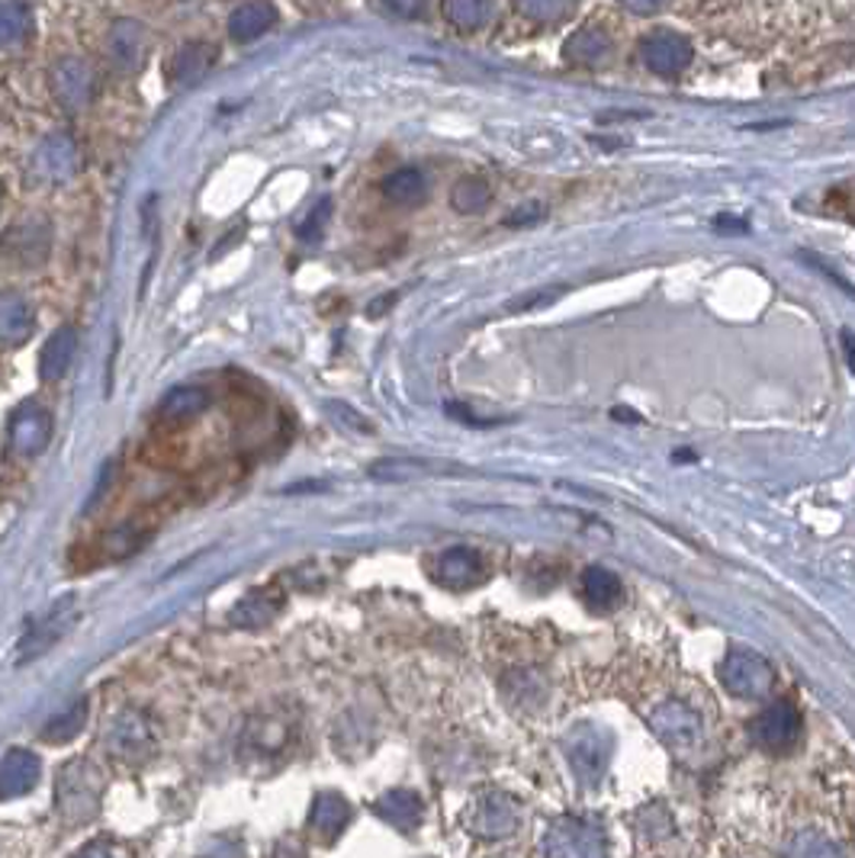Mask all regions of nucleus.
Instances as JSON below:
<instances>
[{
    "mask_svg": "<svg viewBox=\"0 0 855 858\" xmlns=\"http://www.w3.org/2000/svg\"><path fill=\"white\" fill-rule=\"evenodd\" d=\"M71 621H75V601H58L48 614H43L33 627H30V634H26V640H23V659H33V656H40L43 649L55 644L68 627H71Z\"/></svg>",
    "mask_w": 855,
    "mask_h": 858,
    "instance_id": "6e6552de",
    "label": "nucleus"
},
{
    "mask_svg": "<svg viewBox=\"0 0 855 858\" xmlns=\"http://www.w3.org/2000/svg\"><path fill=\"white\" fill-rule=\"evenodd\" d=\"M428 467L415 464V460H384L380 467H374V476L377 479H415V476H425Z\"/></svg>",
    "mask_w": 855,
    "mask_h": 858,
    "instance_id": "5701e85b",
    "label": "nucleus"
},
{
    "mask_svg": "<svg viewBox=\"0 0 855 858\" xmlns=\"http://www.w3.org/2000/svg\"><path fill=\"white\" fill-rule=\"evenodd\" d=\"M798 714L788 707V704H778V707H769L759 724H756V736L769 746H788L795 736H798Z\"/></svg>",
    "mask_w": 855,
    "mask_h": 858,
    "instance_id": "2eb2a0df",
    "label": "nucleus"
},
{
    "mask_svg": "<svg viewBox=\"0 0 855 858\" xmlns=\"http://www.w3.org/2000/svg\"><path fill=\"white\" fill-rule=\"evenodd\" d=\"M145 48H148V33L135 20H120L107 36V55L116 65V71H123V75H132V71L142 68Z\"/></svg>",
    "mask_w": 855,
    "mask_h": 858,
    "instance_id": "423d86ee",
    "label": "nucleus"
},
{
    "mask_svg": "<svg viewBox=\"0 0 855 858\" xmlns=\"http://www.w3.org/2000/svg\"><path fill=\"white\" fill-rule=\"evenodd\" d=\"M492 200V187L482 177H464L451 190V203L457 213H482Z\"/></svg>",
    "mask_w": 855,
    "mask_h": 858,
    "instance_id": "6ab92c4d",
    "label": "nucleus"
},
{
    "mask_svg": "<svg viewBox=\"0 0 855 858\" xmlns=\"http://www.w3.org/2000/svg\"><path fill=\"white\" fill-rule=\"evenodd\" d=\"M7 437H10L13 454H20V457H36V454H43L48 437H52V419H48V412H45L43 405H36V402H23V405L10 415Z\"/></svg>",
    "mask_w": 855,
    "mask_h": 858,
    "instance_id": "7ed1b4c3",
    "label": "nucleus"
},
{
    "mask_svg": "<svg viewBox=\"0 0 855 858\" xmlns=\"http://www.w3.org/2000/svg\"><path fill=\"white\" fill-rule=\"evenodd\" d=\"M714 225H718V229H733V235L746 232V222H743V219H733V215H718Z\"/></svg>",
    "mask_w": 855,
    "mask_h": 858,
    "instance_id": "c756f323",
    "label": "nucleus"
},
{
    "mask_svg": "<svg viewBox=\"0 0 855 858\" xmlns=\"http://www.w3.org/2000/svg\"><path fill=\"white\" fill-rule=\"evenodd\" d=\"M75 354H78V332L71 325H62L45 342L43 357H40V377H43L45 383H58L71 370Z\"/></svg>",
    "mask_w": 855,
    "mask_h": 858,
    "instance_id": "1a4fd4ad",
    "label": "nucleus"
},
{
    "mask_svg": "<svg viewBox=\"0 0 855 858\" xmlns=\"http://www.w3.org/2000/svg\"><path fill=\"white\" fill-rule=\"evenodd\" d=\"M329 215H332V200H322L312 213L306 215V222L300 225V235L302 238H309V242H315L322 232H325V225H329Z\"/></svg>",
    "mask_w": 855,
    "mask_h": 858,
    "instance_id": "393cba45",
    "label": "nucleus"
},
{
    "mask_svg": "<svg viewBox=\"0 0 855 858\" xmlns=\"http://www.w3.org/2000/svg\"><path fill=\"white\" fill-rule=\"evenodd\" d=\"M274 23H277V10L270 3H242L229 16V36L238 43H252L257 36H264Z\"/></svg>",
    "mask_w": 855,
    "mask_h": 858,
    "instance_id": "f8f14e48",
    "label": "nucleus"
},
{
    "mask_svg": "<svg viewBox=\"0 0 855 858\" xmlns=\"http://www.w3.org/2000/svg\"><path fill=\"white\" fill-rule=\"evenodd\" d=\"M40 772V762L30 756V753H10L3 762H0V794H16V791H26L33 784V778Z\"/></svg>",
    "mask_w": 855,
    "mask_h": 858,
    "instance_id": "f3484780",
    "label": "nucleus"
},
{
    "mask_svg": "<svg viewBox=\"0 0 855 858\" xmlns=\"http://www.w3.org/2000/svg\"><path fill=\"white\" fill-rule=\"evenodd\" d=\"M434 579L444 586V589H470V586H479L486 579V562L482 557L470 550V547H451L444 550L437 562H434Z\"/></svg>",
    "mask_w": 855,
    "mask_h": 858,
    "instance_id": "39448f33",
    "label": "nucleus"
},
{
    "mask_svg": "<svg viewBox=\"0 0 855 858\" xmlns=\"http://www.w3.org/2000/svg\"><path fill=\"white\" fill-rule=\"evenodd\" d=\"M518 10L531 20H541V23H556V20L573 13L569 3H554V0H524V3H518Z\"/></svg>",
    "mask_w": 855,
    "mask_h": 858,
    "instance_id": "4be33fe9",
    "label": "nucleus"
},
{
    "mask_svg": "<svg viewBox=\"0 0 855 858\" xmlns=\"http://www.w3.org/2000/svg\"><path fill=\"white\" fill-rule=\"evenodd\" d=\"M332 409H335V415H338V419H344V422H347V425H351V428L370 431V425H367V422H364V419H360V415H351V409H344V405H338V402H335V405H332Z\"/></svg>",
    "mask_w": 855,
    "mask_h": 858,
    "instance_id": "c85d7f7f",
    "label": "nucleus"
},
{
    "mask_svg": "<svg viewBox=\"0 0 855 858\" xmlns=\"http://www.w3.org/2000/svg\"><path fill=\"white\" fill-rule=\"evenodd\" d=\"M215 65V52L213 45L207 43H190L184 45L180 52H177V58H174L171 71L177 81H184V85H190V81H197V78H203L210 68Z\"/></svg>",
    "mask_w": 855,
    "mask_h": 858,
    "instance_id": "dca6fc26",
    "label": "nucleus"
},
{
    "mask_svg": "<svg viewBox=\"0 0 855 858\" xmlns=\"http://www.w3.org/2000/svg\"><path fill=\"white\" fill-rule=\"evenodd\" d=\"M641 58L653 75H659V78H676V75H682L685 68L691 65L695 52H691L688 40L679 36V33H673V30H656V33H649V36L643 40Z\"/></svg>",
    "mask_w": 855,
    "mask_h": 858,
    "instance_id": "f03ea898",
    "label": "nucleus"
},
{
    "mask_svg": "<svg viewBox=\"0 0 855 858\" xmlns=\"http://www.w3.org/2000/svg\"><path fill=\"white\" fill-rule=\"evenodd\" d=\"M444 16L460 30H476L492 16V7L482 0H451V3H444Z\"/></svg>",
    "mask_w": 855,
    "mask_h": 858,
    "instance_id": "aec40b11",
    "label": "nucleus"
},
{
    "mask_svg": "<svg viewBox=\"0 0 855 858\" xmlns=\"http://www.w3.org/2000/svg\"><path fill=\"white\" fill-rule=\"evenodd\" d=\"M30 33V10L23 3H0V45L20 43Z\"/></svg>",
    "mask_w": 855,
    "mask_h": 858,
    "instance_id": "412c9836",
    "label": "nucleus"
},
{
    "mask_svg": "<svg viewBox=\"0 0 855 858\" xmlns=\"http://www.w3.org/2000/svg\"><path fill=\"white\" fill-rule=\"evenodd\" d=\"M425 174L415 168H399L384 180V197L396 207H419L425 200Z\"/></svg>",
    "mask_w": 855,
    "mask_h": 858,
    "instance_id": "4468645a",
    "label": "nucleus"
},
{
    "mask_svg": "<svg viewBox=\"0 0 855 858\" xmlns=\"http://www.w3.org/2000/svg\"><path fill=\"white\" fill-rule=\"evenodd\" d=\"M724 682H728L736 694H759V691L769 688L771 672L759 656L736 649L728 659V666H724Z\"/></svg>",
    "mask_w": 855,
    "mask_h": 858,
    "instance_id": "9d476101",
    "label": "nucleus"
},
{
    "mask_svg": "<svg viewBox=\"0 0 855 858\" xmlns=\"http://www.w3.org/2000/svg\"><path fill=\"white\" fill-rule=\"evenodd\" d=\"M840 342H843V350H846V357H850V367H853V370H855V335H853V332H850V328H846Z\"/></svg>",
    "mask_w": 855,
    "mask_h": 858,
    "instance_id": "7c9ffc66",
    "label": "nucleus"
},
{
    "mask_svg": "<svg viewBox=\"0 0 855 858\" xmlns=\"http://www.w3.org/2000/svg\"><path fill=\"white\" fill-rule=\"evenodd\" d=\"M33 168L48 183L71 180L75 171H78V145H75V138L65 135V132L48 135L43 145L36 148V155H33Z\"/></svg>",
    "mask_w": 855,
    "mask_h": 858,
    "instance_id": "20e7f679",
    "label": "nucleus"
},
{
    "mask_svg": "<svg viewBox=\"0 0 855 858\" xmlns=\"http://www.w3.org/2000/svg\"><path fill=\"white\" fill-rule=\"evenodd\" d=\"M210 409V392L200 387H177L171 389L162 405H158V415L171 425H184V422H193L197 415H203Z\"/></svg>",
    "mask_w": 855,
    "mask_h": 858,
    "instance_id": "9b49d317",
    "label": "nucleus"
},
{
    "mask_svg": "<svg viewBox=\"0 0 855 858\" xmlns=\"http://www.w3.org/2000/svg\"><path fill=\"white\" fill-rule=\"evenodd\" d=\"M537 219H544V207H541V203H528L524 210L512 213L506 222H509V225H528V222H537Z\"/></svg>",
    "mask_w": 855,
    "mask_h": 858,
    "instance_id": "cd10ccee",
    "label": "nucleus"
},
{
    "mask_svg": "<svg viewBox=\"0 0 855 858\" xmlns=\"http://www.w3.org/2000/svg\"><path fill=\"white\" fill-rule=\"evenodd\" d=\"M611 36L599 30V26H582V30H576L569 40H566V58L573 62V65H586V68H592V65H601L608 55H611Z\"/></svg>",
    "mask_w": 855,
    "mask_h": 858,
    "instance_id": "ddd939ff",
    "label": "nucleus"
},
{
    "mask_svg": "<svg viewBox=\"0 0 855 858\" xmlns=\"http://www.w3.org/2000/svg\"><path fill=\"white\" fill-rule=\"evenodd\" d=\"M93 90H97V78L85 58L68 55L52 65V93L65 110H85L93 100Z\"/></svg>",
    "mask_w": 855,
    "mask_h": 858,
    "instance_id": "f257e3e1",
    "label": "nucleus"
},
{
    "mask_svg": "<svg viewBox=\"0 0 855 858\" xmlns=\"http://www.w3.org/2000/svg\"><path fill=\"white\" fill-rule=\"evenodd\" d=\"M85 724V704H78V707H71L65 717H58L52 727L45 729V736H52V739H68V736H75L78 729Z\"/></svg>",
    "mask_w": 855,
    "mask_h": 858,
    "instance_id": "a878e982",
    "label": "nucleus"
},
{
    "mask_svg": "<svg viewBox=\"0 0 855 858\" xmlns=\"http://www.w3.org/2000/svg\"><path fill=\"white\" fill-rule=\"evenodd\" d=\"M559 297H563V287H556V290H537L534 297L514 302V312H524V309H534V305H551V302L559 300Z\"/></svg>",
    "mask_w": 855,
    "mask_h": 858,
    "instance_id": "bb28decb",
    "label": "nucleus"
},
{
    "mask_svg": "<svg viewBox=\"0 0 855 858\" xmlns=\"http://www.w3.org/2000/svg\"><path fill=\"white\" fill-rule=\"evenodd\" d=\"M33 309L23 293L16 290H0V344L16 347L33 335Z\"/></svg>",
    "mask_w": 855,
    "mask_h": 858,
    "instance_id": "0eeeda50",
    "label": "nucleus"
},
{
    "mask_svg": "<svg viewBox=\"0 0 855 858\" xmlns=\"http://www.w3.org/2000/svg\"><path fill=\"white\" fill-rule=\"evenodd\" d=\"M138 544H142V537H138L132 527H120V531H113V534H107V537H103V547H107V554H110L113 559L132 554Z\"/></svg>",
    "mask_w": 855,
    "mask_h": 858,
    "instance_id": "b1692460",
    "label": "nucleus"
},
{
    "mask_svg": "<svg viewBox=\"0 0 855 858\" xmlns=\"http://www.w3.org/2000/svg\"><path fill=\"white\" fill-rule=\"evenodd\" d=\"M582 592L589 595V599L601 604V608H611V604H618L621 601V579L611 572V569H604V566H589L586 572H582Z\"/></svg>",
    "mask_w": 855,
    "mask_h": 858,
    "instance_id": "a211bd4d",
    "label": "nucleus"
}]
</instances>
